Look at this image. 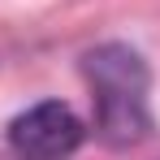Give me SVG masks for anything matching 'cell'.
<instances>
[{"instance_id":"cell-1","label":"cell","mask_w":160,"mask_h":160,"mask_svg":"<svg viewBox=\"0 0 160 160\" xmlns=\"http://www.w3.org/2000/svg\"><path fill=\"white\" fill-rule=\"evenodd\" d=\"M82 74L95 100V130L112 147H130L147 134V65L126 43H100L82 56Z\"/></svg>"},{"instance_id":"cell-2","label":"cell","mask_w":160,"mask_h":160,"mask_svg":"<svg viewBox=\"0 0 160 160\" xmlns=\"http://www.w3.org/2000/svg\"><path fill=\"white\" fill-rule=\"evenodd\" d=\"M82 143V121L78 112L61 100L30 104L9 121V147L22 160H65Z\"/></svg>"}]
</instances>
